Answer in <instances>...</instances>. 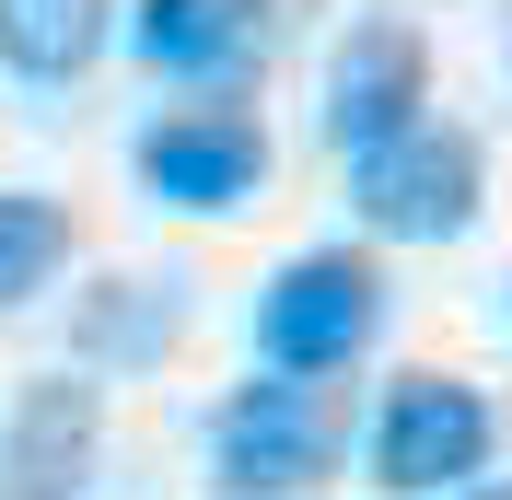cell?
Here are the masks:
<instances>
[{
  "instance_id": "cell-1",
  "label": "cell",
  "mask_w": 512,
  "mask_h": 500,
  "mask_svg": "<svg viewBox=\"0 0 512 500\" xmlns=\"http://www.w3.org/2000/svg\"><path fill=\"white\" fill-rule=\"evenodd\" d=\"M384 326V280H373V256L350 245H315V256H291L280 280L256 291V349H268V373H338V361H361Z\"/></svg>"
},
{
  "instance_id": "cell-2",
  "label": "cell",
  "mask_w": 512,
  "mask_h": 500,
  "mask_svg": "<svg viewBox=\"0 0 512 500\" xmlns=\"http://www.w3.org/2000/svg\"><path fill=\"white\" fill-rule=\"evenodd\" d=\"M478 187H489V152L466 128H443V117H419L408 140H384V152L350 163V210L373 221L384 245H454L478 221Z\"/></svg>"
},
{
  "instance_id": "cell-3",
  "label": "cell",
  "mask_w": 512,
  "mask_h": 500,
  "mask_svg": "<svg viewBox=\"0 0 512 500\" xmlns=\"http://www.w3.org/2000/svg\"><path fill=\"white\" fill-rule=\"evenodd\" d=\"M326 454H338V419H326V396H315L303 373L233 384L222 419H210V477H222L233 500H291V489H315Z\"/></svg>"
},
{
  "instance_id": "cell-4",
  "label": "cell",
  "mask_w": 512,
  "mask_h": 500,
  "mask_svg": "<svg viewBox=\"0 0 512 500\" xmlns=\"http://www.w3.org/2000/svg\"><path fill=\"white\" fill-rule=\"evenodd\" d=\"M478 466H489V396H478V384L408 373L396 396H384V419H373V489L443 500V489H466Z\"/></svg>"
},
{
  "instance_id": "cell-5",
  "label": "cell",
  "mask_w": 512,
  "mask_h": 500,
  "mask_svg": "<svg viewBox=\"0 0 512 500\" xmlns=\"http://www.w3.org/2000/svg\"><path fill=\"white\" fill-rule=\"evenodd\" d=\"M419 105H431V47H419V24L373 12V24L338 35V59H326V140L350 163L384 152V140H408Z\"/></svg>"
},
{
  "instance_id": "cell-6",
  "label": "cell",
  "mask_w": 512,
  "mask_h": 500,
  "mask_svg": "<svg viewBox=\"0 0 512 500\" xmlns=\"http://www.w3.org/2000/svg\"><path fill=\"white\" fill-rule=\"evenodd\" d=\"M140 187L152 198H175V210H245L256 198V175H268V128L245 117V105H175V117H152L140 128Z\"/></svg>"
},
{
  "instance_id": "cell-7",
  "label": "cell",
  "mask_w": 512,
  "mask_h": 500,
  "mask_svg": "<svg viewBox=\"0 0 512 500\" xmlns=\"http://www.w3.org/2000/svg\"><path fill=\"white\" fill-rule=\"evenodd\" d=\"M280 24H291V0H140V12H128V47H140V70H163V82L233 94V82L268 59Z\"/></svg>"
},
{
  "instance_id": "cell-8",
  "label": "cell",
  "mask_w": 512,
  "mask_h": 500,
  "mask_svg": "<svg viewBox=\"0 0 512 500\" xmlns=\"http://www.w3.org/2000/svg\"><path fill=\"white\" fill-rule=\"evenodd\" d=\"M94 442H105V396L82 373L24 384L12 431H0V500H70L82 477H94Z\"/></svg>"
},
{
  "instance_id": "cell-9",
  "label": "cell",
  "mask_w": 512,
  "mask_h": 500,
  "mask_svg": "<svg viewBox=\"0 0 512 500\" xmlns=\"http://www.w3.org/2000/svg\"><path fill=\"white\" fill-rule=\"evenodd\" d=\"M117 0H0V59L24 82H82Z\"/></svg>"
},
{
  "instance_id": "cell-10",
  "label": "cell",
  "mask_w": 512,
  "mask_h": 500,
  "mask_svg": "<svg viewBox=\"0 0 512 500\" xmlns=\"http://www.w3.org/2000/svg\"><path fill=\"white\" fill-rule=\"evenodd\" d=\"M59 256H70V210H59V198H35V187H0V303L47 291V280H59Z\"/></svg>"
},
{
  "instance_id": "cell-11",
  "label": "cell",
  "mask_w": 512,
  "mask_h": 500,
  "mask_svg": "<svg viewBox=\"0 0 512 500\" xmlns=\"http://www.w3.org/2000/svg\"><path fill=\"white\" fill-rule=\"evenodd\" d=\"M466 500H512V477H489V489H466Z\"/></svg>"
}]
</instances>
